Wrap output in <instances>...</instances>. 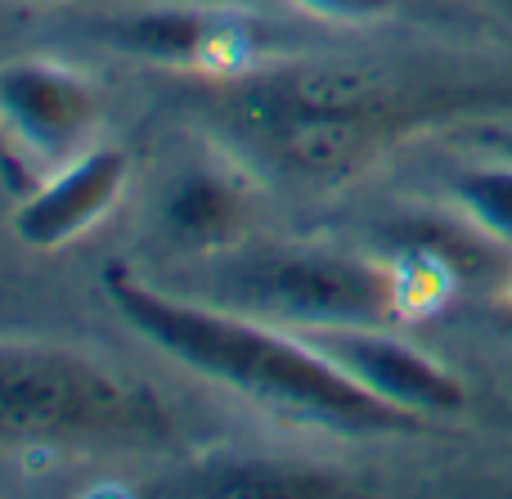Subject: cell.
Wrapping results in <instances>:
<instances>
[{
    "instance_id": "obj_3",
    "label": "cell",
    "mask_w": 512,
    "mask_h": 499,
    "mask_svg": "<svg viewBox=\"0 0 512 499\" xmlns=\"http://www.w3.org/2000/svg\"><path fill=\"white\" fill-rule=\"evenodd\" d=\"M158 432L162 410L140 383L68 347L0 342V441L77 446Z\"/></svg>"
},
{
    "instance_id": "obj_9",
    "label": "cell",
    "mask_w": 512,
    "mask_h": 499,
    "mask_svg": "<svg viewBox=\"0 0 512 499\" xmlns=\"http://www.w3.org/2000/svg\"><path fill=\"white\" fill-rule=\"evenodd\" d=\"M248 225V194L225 176H185L176 194L167 198V230L176 234L185 248L216 252L234 243Z\"/></svg>"
},
{
    "instance_id": "obj_7",
    "label": "cell",
    "mask_w": 512,
    "mask_h": 499,
    "mask_svg": "<svg viewBox=\"0 0 512 499\" xmlns=\"http://www.w3.org/2000/svg\"><path fill=\"white\" fill-rule=\"evenodd\" d=\"M126 180H131V158L117 144H90L72 162L54 167L36 194H27L14 212V239L32 252H54L63 243L90 234L108 212L117 207Z\"/></svg>"
},
{
    "instance_id": "obj_14",
    "label": "cell",
    "mask_w": 512,
    "mask_h": 499,
    "mask_svg": "<svg viewBox=\"0 0 512 499\" xmlns=\"http://www.w3.org/2000/svg\"><path fill=\"white\" fill-rule=\"evenodd\" d=\"M504 5H512V0H504Z\"/></svg>"
},
{
    "instance_id": "obj_8",
    "label": "cell",
    "mask_w": 512,
    "mask_h": 499,
    "mask_svg": "<svg viewBox=\"0 0 512 499\" xmlns=\"http://www.w3.org/2000/svg\"><path fill=\"white\" fill-rule=\"evenodd\" d=\"M113 41L122 50L140 54L162 68H194V72H225L243 68L261 41L252 18H234L225 9L198 5H162L144 9L135 18H122L113 27Z\"/></svg>"
},
{
    "instance_id": "obj_5",
    "label": "cell",
    "mask_w": 512,
    "mask_h": 499,
    "mask_svg": "<svg viewBox=\"0 0 512 499\" xmlns=\"http://www.w3.org/2000/svg\"><path fill=\"white\" fill-rule=\"evenodd\" d=\"M297 333L319 356L333 360L351 383H360L369 396L396 410L418 414V419H454L468 410V383L396 333L360 329V324H328V329Z\"/></svg>"
},
{
    "instance_id": "obj_11",
    "label": "cell",
    "mask_w": 512,
    "mask_h": 499,
    "mask_svg": "<svg viewBox=\"0 0 512 499\" xmlns=\"http://www.w3.org/2000/svg\"><path fill=\"white\" fill-rule=\"evenodd\" d=\"M450 194L459 212L477 225L481 234L508 243L512 248V158L508 162H481V167H463L450 180Z\"/></svg>"
},
{
    "instance_id": "obj_2",
    "label": "cell",
    "mask_w": 512,
    "mask_h": 499,
    "mask_svg": "<svg viewBox=\"0 0 512 499\" xmlns=\"http://www.w3.org/2000/svg\"><path fill=\"white\" fill-rule=\"evenodd\" d=\"M481 95H423L405 99L382 90L373 99H342V104H306L270 81L230 108V126L243 144L292 180H346L373 158L400 144L405 135L450 122L459 113L486 108Z\"/></svg>"
},
{
    "instance_id": "obj_6",
    "label": "cell",
    "mask_w": 512,
    "mask_h": 499,
    "mask_svg": "<svg viewBox=\"0 0 512 499\" xmlns=\"http://www.w3.org/2000/svg\"><path fill=\"white\" fill-rule=\"evenodd\" d=\"M95 126L99 95L81 72L36 59L0 68V131L23 158L63 167L90 149Z\"/></svg>"
},
{
    "instance_id": "obj_13",
    "label": "cell",
    "mask_w": 512,
    "mask_h": 499,
    "mask_svg": "<svg viewBox=\"0 0 512 499\" xmlns=\"http://www.w3.org/2000/svg\"><path fill=\"white\" fill-rule=\"evenodd\" d=\"M504 153H508V158H512V131L504 135Z\"/></svg>"
},
{
    "instance_id": "obj_12",
    "label": "cell",
    "mask_w": 512,
    "mask_h": 499,
    "mask_svg": "<svg viewBox=\"0 0 512 499\" xmlns=\"http://www.w3.org/2000/svg\"><path fill=\"white\" fill-rule=\"evenodd\" d=\"M292 5H301L324 23H373V18L391 14L396 0H292Z\"/></svg>"
},
{
    "instance_id": "obj_1",
    "label": "cell",
    "mask_w": 512,
    "mask_h": 499,
    "mask_svg": "<svg viewBox=\"0 0 512 499\" xmlns=\"http://www.w3.org/2000/svg\"><path fill=\"white\" fill-rule=\"evenodd\" d=\"M104 297L149 347L230 392L252 396L265 410H283L292 419L324 423V428L351 432V437H418L427 432V419L369 396L333 360L319 356L297 329L279 333L230 311L176 302L122 270L104 275Z\"/></svg>"
},
{
    "instance_id": "obj_4",
    "label": "cell",
    "mask_w": 512,
    "mask_h": 499,
    "mask_svg": "<svg viewBox=\"0 0 512 499\" xmlns=\"http://www.w3.org/2000/svg\"><path fill=\"white\" fill-rule=\"evenodd\" d=\"M243 293L256 311L279 315L292 329H328V324H360L391 329L405 320V288L396 266L346 252H279L243 275Z\"/></svg>"
},
{
    "instance_id": "obj_10",
    "label": "cell",
    "mask_w": 512,
    "mask_h": 499,
    "mask_svg": "<svg viewBox=\"0 0 512 499\" xmlns=\"http://www.w3.org/2000/svg\"><path fill=\"white\" fill-rule=\"evenodd\" d=\"M198 491L207 495H261V499H324L337 495L342 482L324 468H292V464H265V459H243V464L207 468Z\"/></svg>"
}]
</instances>
